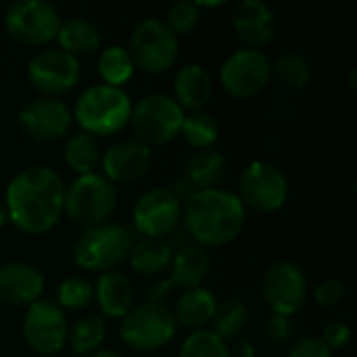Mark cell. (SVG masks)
Returning a JSON list of instances; mask_svg holds the SVG:
<instances>
[{
    "mask_svg": "<svg viewBox=\"0 0 357 357\" xmlns=\"http://www.w3.org/2000/svg\"><path fill=\"white\" fill-rule=\"evenodd\" d=\"M2 203L17 230L31 236L46 234L63 218L65 182L48 165H29L10 178Z\"/></svg>",
    "mask_w": 357,
    "mask_h": 357,
    "instance_id": "cell-1",
    "label": "cell"
},
{
    "mask_svg": "<svg viewBox=\"0 0 357 357\" xmlns=\"http://www.w3.org/2000/svg\"><path fill=\"white\" fill-rule=\"evenodd\" d=\"M182 222L197 245L205 249L224 247L243 234L247 209L232 190H197L182 203Z\"/></svg>",
    "mask_w": 357,
    "mask_h": 357,
    "instance_id": "cell-2",
    "label": "cell"
},
{
    "mask_svg": "<svg viewBox=\"0 0 357 357\" xmlns=\"http://www.w3.org/2000/svg\"><path fill=\"white\" fill-rule=\"evenodd\" d=\"M132 98L123 88L94 84L86 88L73 107V117L82 132L92 136H113L130 123Z\"/></svg>",
    "mask_w": 357,
    "mask_h": 357,
    "instance_id": "cell-3",
    "label": "cell"
},
{
    "mask_svg": "<svg viewBox=\"0 0 357 357\" xmlns=\"http://www.w3.org/2000/svg\"><path fill=\"white\" fill-rule=\"evenodd\" d=\"M134 245L132 232L115 222H105L92 228H84V232L73 243V261L94 274L115 272Z\"/></svg>",
    "mask_w": 357,
    "mask_h": 357,
    "instance_id": "cell-4",
    "label": "cell"
},
{
    "mask_svg": "<svg viewBox=\"0 0 357 357\" xmlns=\"http://www.w3.org/2000/svg\"><path fill=\"white\" fill-rule=\"evenodd\" d=\"M117 186L102 174H84L65 184L63 213L77 226L92 228L109 222L117 207Z\"/></svg>",
    "mask_w": 357,
    "mask_h": 357,
    "instance_id": "cell-5",
    "label": "cell"
},
{
    "mask_svg": "<svg viewBox=\"0 0 357 357\" xmlns=\"http://www.w3.org/2000/svg\"><path fill=\"white\" fill-rule=\"evenodd\" d=\"M178 324L174 314L163 303H140L134 305L123 318L119 326V339L132 351H157L172 343L176 337Z\"/></svg>",
    "mask_w": 357,
    "mask_h": 357,
    "instance_id": "cell-6",
    "label": "cell"
},
{
    "mask_svg": "<svg viewBox=\"0 0 357 357\" xmlns=\"http://www.w3.org/2000/svg\"><path fill=\"white\" fill-rule=\"evenodd\" d=\"M184 115V109L169 94L153 92L132 105L130 126L136 134V140L153 149L163 146L180 136Z\"/></svg>",
    "mask_w": 357,
    "mask_h": 357,
    "instance_id": "cell-7",
    "label": "cell"
},
{
    "mask_svg": "<svg viewBox=\"0 0 357 357\" xmlns=\"http://www.w3.org/2000/svg\"><path fill=\"white\" fill-rule=\"evenodd\" d=\"M61 13L48 0H17L4 10V27L23 46H46L56 40Z\"/></svg>",
    "mask_w": 357,
    "mask_h": 357,
    "instance_id": "cell-8",
    "label": "cell"
},
{
    "mask_svg": "<svg viewBox=\"0 0 357 357\" xmlns=\"http://www.w3.org/2000/svg\"><path fill=\"white\" fill-rule=\"evenodd\" d=\"M236 195L245 209L274 213L282 209L289 199V180L276 163L255 159L241 172Z\"/></svg>",
    "mask_w": 357,
    "mask_h": 357,
    "instance_id": "cell-9",
    "label": "cell"
},
{
    "mask_svg": "<svg viewBox=\"0 0 357 357\" xmlns=\"http://www.w3.org/2000/svg\"><path fill=\"white\" fill-rule=\"evenodd\" d=\"M126 48L136 69L146 73H163L178 59V36L172 33L163 19L149 17L136 23Z\"/></svg>",
    "mask_w": 357,
    "mask_h": 357,
    "instance_id": "cell-10",
    "label": "cell"
},
{
    "mask_svg": "<svg viewBox=\"0 0 357 357\" xmlns=\"http://www.w3.org/2000/svg\"><path fill=\"white\" fill-rule=\"evenodd\" d=\"M25 75L40 96L59 98L77 86L82 77V65L79 59L71 56L59 46H46L27 61Z\"/></svg>",
    "mask_w": 357,
    "mask_h": 357,
    "instance_id": "cell-11",
    "label": "cell"
},
{
    "mask_svg": "<svg viewBox=\"0 0 357 357\" xmlns=\"http://www.w3.org/2000/svg\"><path fill=\"white\" fill-rule=\"evenodd\" d=\"M310 282L303 268L291 259L274 261L261 278V295L276 316L293 318L307 301Z\"/></svg>",
    "mask_w": 357,
    "mask_h": 357,
    "instance_id": "cell-12",
    "label": "cell"
},
{
    "mask_svg": "<svg viewBox=\"0 0 357 357\" xmlns=\"http://www.w3.org/2000/svg\"><path fill=\"white\" fill-rule=\"evenodd\" d=\"M272 82V61L264 50L238 48L220 67V84L234 98H253Z\"/></svg>",
    "mask_w": 357,
    "mask_h": 357,
    "instance_id": "cell-13",
    "label": "cell"
},
{
    "mask_svg": "<svg viewBox=\"0 0 357 357\" xmlns=\"http://www.w3.org/2000/svg\"><path fill=\"white\" fill-rule=\"evenodd\" d=\"M21 335L31 351L40 356H54L67 345L69 322L54 301L40 299L25 310Z\"/></svg>",
    "mask_w": 357,
    "mask_h": 357,
    "instance_id": "cell-14",
    "label": "cell"
},
{
    "mask_svg": "<svg viewBox=\"0 0 357 357\" xmlns=\"http://www.w3.org/2000/svg\"><path fill=\"white\" fill-rule=\"evenodd\" d=\"M134 228L149 238H165L182 222V199L172 188H151L132 207Z\"/></svg>",
    "mask_w": 357,
    "mask_h": 357,
    "instance_id": "cell-15",
    "label": "cell"
},
{
    "mask_svg": "<svg viewBox=\"0 0 357 357\" xmlns=\"http://www.w3.org/2000/svg\"><path fill=\"white\" fill-rule=\"evenodd\" d=\"M19 126L25 136L38 142H52L69 134L73 115L71 109L52 96H36L19 109Z\"/></svg>",
    "mask_w": 357,
    "mask_h": 357,
    "instance_id": "cell-16",
    "label": "cell"
},
{
    "mask_svg": "<svg viewBox=\"0 0 357 357\" xmlns=\"http://www.w3.org/2000/svg\"><path fill=\"white\" fill-rule=\"evenodd\" d=\"M153 165V149L136 138L119 140L102 151V176L113 184H130L140 180Z\"/></svg>",
    "mask_w": 357,
    "mask_h": 357,
    "instance_id": "cell-17",
    "label": "cell"
},
{
    "mask_svg": "<svg viewBox=\"0 0 357 357\" xmlns=\"http://www.w3.org/2000/svg\"><path fill=\"white\" fill-rule=\"evenodd\" d=\"M232 27L245 48L261 50L276 36V13L264 0H243L232 10Z\"/></svg>",
    "mask_w": 357,
    "mask_h": 357,
    "instance_id": "cell-18",
    "label": "cell"
},
{
    "mask_svg": "<svg viewBox=\"0 0 357 357\" xmlns=\"http://www.w3.org/2000/svg\"><path fill=\"white\" fill-rule=\"evenodd\" d=\"M44 287V274L27 261H8L0 266V299L10 305L29 307L40 301Z\"/></svg>",
    "mask_w": 357,
    "mask_h": 357,
    "instance_id": "cell-19",
    "label": "cell"
},
{
    "mask_svg": "<svg viewBox=\"0 0 357 357\" xmlns=\"http://www.w3.org/2000/svg\"><path fill=\"white\" fill-rule=\"evenodd\" d=\"M174 100L186 111H203L213 96V75L201 63H186L174 75Z\"/></svg>",
    "mask_w": 357,
    "mask_h": 357,
    "instance_id": "cell-20",
    "label": "cell"
},
{
    "mask_svg": "<svg viewBox=\"0 0 357 357\" xmlns=\"http://www.w3.org/2000/svg\"><path fill=\"white\" fill-rule=\"evenodd\" d=\"M92 289H94V299L105 318H123L134 307L136 289L132 280L117 270L100 274V278Z\"/></svg>",
    "mask_w": 357,
    "mask_h": 357,
    "instance_id": "cell-21",
    "label": "cell"
},
{
    "mask_svg": "<svg viewBox=\"0 0 357 357\" xmlns=\"http://www.w3.org/2000/svg\"><path fill=\"white\" fill-rule=\"evenodd\" d=\"M211 272V255L201 245H186L174 253L169 266V282L178 289H197L203 287L205 278Z\"/></svg>",
    "mask_w": 357,
    "mask_h": 357,
    "instance_id": "cell-22",
    "label": "cell"
},
{
    "mask_svg": "<svg viewBox=\"0 0 357 357\" xmlns=\"http://www.w3.org/2000/svg\"><path fill=\"white\" fill-rule=\"evenodd\" d=\"M228 159L218 149H203L188 157L184 165V184L190 186V195L197 190L220 188L226 176Z\"/></svg>",
    "mask_w": 357,
    "mask_h": 357,
    "instance_id": "cell-23",
    "label": "cell"
},
{
    "mask_svg": "<svg viewBox=\"0 0 357 357\" xmlns=\"http://www.w3.org/2000/svg\"><path fill=\"white\" fill-rule=\"evenodd\" d=\"M56 42L61 50L79 59L82 54H90L100 48L102 33L92 19L84 15H75L61 21V27L56 31Z\"/></svg>",
    "mask_w": 357,
    "mask_h": 357,
    "instance_id": "cell-24",
    "label": "cell"
},
{
    "mask_svg": "<svg viewBox=\"0 0 357 357\" xmlns=\"http://www.w3.org/2000/svg\"><path fill=\"white\" fill-rule=\"evenodd\" d=\"M218 303L220 299L215 297L213 291L205 287H197L180 295V299L176 301V310L172 314L176 324H182L192 331H203L211 322Z\"/></svg>",
    "mask_w": 357,
    "mask_h": 357,
    "instance_id": "cell-25",
    "label": "cell"
},
{
    "mask_svg": "<svg viewBox=\"0 0 357 357\" xmlns=\"http://www.w3.org/2000/svg\"><path fill=\"white\" fill-rule=\"evenodd\" d=\"M174 259V247L167 238H149L142 236L140 241H134L128 261L134 268V272L142 276H161L169 270Z\"/></svg>",
    "mask_w": 357,
    "mask_h": 357,
    "instance_id": "cell-26",
    "label": "cell"
},
{
    "mask_svg": "<svg viewBox=\"0 0 357 357\" xmlns=\"http://www.w3.org/2000/svg\"><path fill=\"white\" fill-rule=\"evenodd\" d=\"M100 159L102 146L96 136L82 130L67 136L63 144V161L71 172H75L77 176L94 174L100 167Z\"/></svg>",
    "mask_w": 357,
    "mask_h": 357,
    "instance_id": "cell-27",
    "label": "cell"
},
{
    "mask_svg": "<svg viewBox=\"0 0 357 357\" xmlns=\"http://www.w3.org/2000/svg\"><path fill=\"white\" fill-rule=\"evenodd\" d=\"M96 67H98V75L102 77V84L115 86V88H123V84L130 82L136 71L128 48L121 44H111L102 48L98 54Z\"/></svg>",
    "mask_w": 357,
    "mask_h": 357,
    "instance_id": "cell-28",
    "label": "cell"
},
{
    "mask_svg": "<svg viewBox=\"0 0 357 357\" xmlns=\"http://www.w3.org/2000/svg\"><path fill=\"white\" fill-rule=\"evenodd\" d=\"M272 75L287 90H303L310 86L314 67L301 52H284L272 63Z\"/></svg>",
    "mask_w": 357,
    "mask_h": 357,
    "instance_id": "cell-29",
    "label": "cell"
},
{
    "mask_svg": "<svg viewBox=\"0 0 357 357\" xmlns=\"http://www.w3.org/2000/svg\"><path fill=\"white\" fill-rule=\"evenodd\" d=\"M105 337H107V322H105V318L98 316V314H90V316H82L73 326H69L67 345L77 356L94 354L96 349L102 347Z\"/></svg>",
    "mask_w": 357,
    "mask_h": 357,
    "instance_id": "cell-30",
    "label": "cell"
},
{
    "mask_svg": "<svg viewBox=\"0 0 357 357\" xmlns=\"http://www.w3.org/2000/svg\"><path fill=\"white\" fill-rule=\"evenodd\" d=\"M180 136L184 138L186 144H190L197 151L203 149H213V144L220 138V121L215 115L207 111H192L184 115Z\"/></svg>",
    "mask_w": 357,
    "mask_h": 357,
    "instance_id": "cell-31",
    "label": "cell"
},
{
    "mask_svg": "<svg viewBox=\"0 0 357 357\" xmlns=\"http://www.w3.org/2000/svg\"><path fill=\"white\" fill-rule=\"evenodd\" d=\"M249 324V307L241 299H226L220 301L215 307V314L211 318V333H215L220 339H238L243 331Z\"/></svg>",
    "mask_w": 357,
    "mask_h": 357,
    "instance_id": "cell-32",
    "label": "cell"
},
{
    "mask_svg": "<svg viewBox=\"0 0 357 357\" xmlns=\"http://www.w3.org/2000/svg\"><path fill=\"white\" fill-rule=\"evenodd\" d=\"M178 357H232L230 347L224 339H220L215 333L203 328L192 331L180 345Z\"/></svg>",
    "mask_w": 357,
    "mask_h": 357,
    "instance_id": "cell-33",
    "label": "cell"
},
{
    "mask_svg": "<svg viewBox=\"0 0 357 357\" xmlns=\"http://www.w3.org/2000/svg\"><path fill=\"white\" fill-rule=\"evenodd\" d=\"M94 299V289L84 276H67L56 289V305L61 310H84Z\"/></svg>",
    "mask_w": 357,
    "mask_h": 357,
    "instance_id": "cell-34",
    "label": "cell"
},
{
    "mask_svg": "<svg viewBox=\"0 0 357 357\" xmlns=\"http://www.w3.org/2000/svg\"><path fill=\"white\" fill-rule=\"evenodd\" d=\"M199 19H201V8L197 6V2L180 0L167 8L163 23L172 29L174 36H186L197 29Z\"/></svg>",
    "mask_w": 357,
    "mask_h": 357,
    "instance_id": "cell-35",
    "label": "cell"
},
{
    "mask_svg": "<svg viewBox=\"0 0 357 357\" xmlns=\"http://www.w3.org/2000/svg\"><path fill=\"white\" fill-rule=\"evenodd\" d=\"M347 295V289L343 284V280L339 278H326L320 284H316L314 289V301L320 307H339L343 303Z\"/></svg>",
    "mask_w": 357,
    "mask_h": 357,
    "instance_id": "cell-36",
    "label": "cell"
},
{
    "mask_svg": "<svg viewBox=\"0 0 357 357\" xmlns=\"http://www.w3.org/2000/svg\"><path fill=\"white\" fill-rule=\"evenodd\" d=\"M264 333H266V337H268L270 343H274V345H287V343H291V339L295 335V324L287 316L270 314L268 320H266V324H264Z\"/></svg>",
    "mask_w": 357,
    "mask_h": 357,
    "instance_id": "cell-37",
    "label": "cell"
},
{
    "mask_svg": "<svg viewBox=\"0 0 357 357\" xmlns=\"http://www.w3.org/2000/svg\"><path fill=\"white\" fill-rule=\"evenodd\" d=\"M320 339L324 341V345H326L331 351H337V349H343V347L349 343V339H351V328H349L347 322L335 320V322H331V324L324 326Z\"/></svg>",
    "mask_w": 357,
    "mask_h": 357,
    "instance_id": "cell-38",
    "label": "cell"
},
{
    "mask_svg": "<svg viewBox=\"0 0 357 357\" xmlns=\"http://www.w3.org/2000/svg\"><path fill=\"white\" fill-rule=\"evenodd\" d=\"M289 357H333V351L320 337H303L293 343Z\"/></svg>",
    "mask_w": 357,
    "mask_h": 357,
    "instance_id": "cell-39",
    "label": "cell"
},
{
    "mask_svg": "<svg viewBox=\"0 0 357 357\" xmlns=\"http://www.w3.org/2000/svg\"><path fill=\"white\" fill-rule=\"evenodd\" d=\"M169 289H172L169 278H167V280L151 282V284H149V289H146V297H149V301H151V303H161V299L169 293Z\"/></svg>",
    "mask_w": 357,
    "mask_h": 357,
    "instance_id": "cell-40",
    "label": "cell"
},
{
    "mask_svg": "<svg viewBox=\"0 0 357 357\" xmlns=\"http://www.w3.org/2000/svg\"><path fill=\"white\" fill-rule=\"evenodd\" d=\"M228 347H230V356L232 357H257L255 349H253V343L249 339H243V337L234 339V343Z\"/></svg>",
    "mask_w": 357,
    "mask_h": 357,
    "instance_id": "cell-41",
    "label": "cell"
},
{
    "mask_svg": "<svg viewBox=\"0 0 357 357\" xmlns=\"http://www.w3.org/2000/svg\"><path fill=\"white\" fill-rule=\"evenodd\" d=\"M90 357H123L119 351H115V349H107V347H100V349H96L94 354Z\"/></svg>",
    "mask_w": 357,
    "mask_h": 357,
    "instance_id": "cell-42",
    "label": "cell"
},
{
    "mask_svg": "<svg viewBox=\"0 0 357 357\" xmlns=\"http://www.w3.org/2000/svg\"><path fill=\"white\" fill-rule=\"evenodd\" d=\"M6 222H8V218H6V209H4V203L0 201V228H2Z\"/></svg>",
    "mask_w": 357,
    "mask_h": 357,
    "instance_id": "cell-43",
    "label": "cell"
},
{
    "mask_svg": "<svg viewBox=\"0 0 357 357\" xmlns=\"http://www.w3.org/2000/svg\"><path fill=\"white\" fill-rule=\"evenodd\" d=\"M349 88H351V90H356V69L349 73Z\"/></svg>",
    "mask_w": 357,
    "mask_h": 357,
    "instance_id": "cell-44",
    "label": "cell"
}]
</instances>
